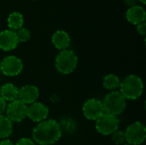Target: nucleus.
Listing matches in <instances>:
<instances>
[{"instance_id":"obj_1","label":"nucleus","mask_w":146,"mask_h":145,"mask_svg":"<svg viewBox=\"0 0 146 145\" xmlns=\"http://www.w3.org/2000/svg\"><path fill=\"white\" fill-rule=\"evenodd\" d=\"M33 139L39 145H51L56 143L62 136L59 123L54 120H45L39 122L33 130Z\"/></svg>"},{"instance_id":"obj_2","label":"nucleus","mask_w":146,"mask_h":145,"mask_svg":"<svg viewBox=\"0 0 146 145\" xmlns=\"http://www.w3.org/2000/svg\"><path fill=\"white\" fill-rule=\"evenodd\" d=\"M120 89V92L126 100H135L141 97L144 91V83L141 78L135 74H131L121 81Z\"/></svg>"},{"instance_id":"obj_3","label":"nucleus","mask_w":146,"mask_h":145,"mask_svg":"<svg viewBox=\"0 0 146 145\" xmlns=\"http://www.w3.org/2000/svg\"><path fill=\"white\" fill-rule=\"evenodd\" d=\"M103 105L104 113L117 116L125 110L127 101L120 91H113L106 95L103 101Z\"/></svg>"},{"instance_id":"obj_4","label":"nucleus","mask_w":146,"mask_h":145,"mask_svg":"<svg viewBox=\"0 0 146 145\" xmlns=\"http://www.w3.org/2000/svg\"><path fill=\"white\" fill-rule=\"evenodd\" d=\"M77 64L78 57L75 53L70 50H61L55 60L56 69L62 74H68L74 72Z\"/></svg>"},{"instance_id":"obj_5","label":"nucleus","mask_w":146,"mask_h":145,"mask_svg":"<svg viewBox=\"0 0 146 145\" xmlns=\"http://www.w3.org/2000/svg\"><path fill=\"white\" fill-rule=\"evenodd\" d=\"M125 132L127 144L139 145L143 144L146 138V128L144 124L139 121L130 124Z\"/></svg>"},{"instance_id":"obj_6","label":"nucleus","mask_w":146,"mask_h":145,"mask_svg":"<svg viewBox=\"0 0 146 145\" xmlns=\"http://www.w3.org/2000/svg\"><path fill=\"white\" fill-rule=\"evenodd\" d=\"M120 121L112 115L104 113L96 121V129L103 135H111L114 132L118 130Z\"/></svg>"},{"instance_id":"obj_7","label":"nucleus","mask_w":146,"mask_h":145,"mask_svg":"<svg viewBox=\"0 0 146 145\" xmlns=\"http://www.w3.org/2000/svg\"><path fill=\"white\" fill-rule=\"evenodd\" d=\"M6 115L7 118L11 122H21L27 117V105L16 99L10 102L6 106Z\"/></svg>"},{"instance_id":"obj_8","label":"nucleus","mask_w":146,"mask_h":145,"mask_svg":"<svg viewBox=\"0 0 146 145\" xmlns=\"http://www.w3.org/2000/svg\"><path fill=\"white\" fill-rule=\"evenodd\" d=\"M0 69L5 76H16L21 73L23 69L21 60L15 56L4 57L0 62Z\"/></svg>"},{"instance_id":"obj_9","label":"nucleus","mask_w":146,"mask_h":145,"mask_svg":"<svg viewBox=\"0 0 146 145\" xmlns=\"http://www.w3.org/2000/svg\"><path fill=\"white\" fill-rule=\"evenodd\" d=\"M82 111L84 116L86 119L91 121H97L101 115L104 114L103 102L96 98L89 99L84 103Z\"/></svg>"},{"instance_id":"obj_10","label":"nucleus","mask_w":146,"mask_h":145,"mask_svg":"<svg viewBox=\"0 0 146 145\" xmlns=\"http://www.w3.org/2000/svg\"><path fill=\"white\" fill-rule=\"evenodd\" d=\"M49 115V109L42 103L35 102L27 106V117L34 122H41L47 119Z\"/></svg>"},{"instance_id":"obj_11","label":"nucleus","mask_w":146,"mask_h":145,"mask_svg":"<svg viewBox=\"0 0 146 145\" xmlns=\"http://www.w3.org/2000/svg\"><path fill=\"white\" fill-rule=\"evenodd\" d=\"M19 41L15 31L3 30L0 32V49L4 51L15 50L18 46Z\"/></svg>"},{"instance_id":"obj_12","label":"nucleus","mask_w":146,"mask_h":145,"mask_svg":"<svg viewBox=\"0 0 146 145\" xmlns=\"http://www.w3.org/2000/svg\"><path fill=\"white\" fill-rule=\"evenodd\" d=\"M39 97V91L34 85H27L19 89L18 99L25 104H32L37 102Z\"/></svg>"},{"instance_id":"obj_13","label":"nucleus","mask_w":146,"mask_h":145,"mask_svg":"<svg viewBox=\"0 0 146 145\" xmlns=\"http://www.w3.org/2000/svg\"><path fill=\"white\" fill-rule=\"evenodd\" d=\"M126 17L133 25H139L145 21V10L142 6L135 5L127 9Z\"/></svg>"},{"instance_id":"obj_14","label":"nucleus","mask_w":146,"mask_h":145,"mask_svg":"<svg viewBox=\"0 0 146 145\" xmlns=\"http://www.w3.org/2000/svg\"><path fill=\"white\" fill-rule=\"evenodd\" d=\"M53 45L60 50H68L70 45V37L68 33L63 30L56 31L51 38Z\"/></svg>"},{"instance_id":"obj_15","label":"nucleus","mask_w":146,"mask_h":145,"mask_svg":"<svg viewBox=\"0 0 146 145\" xmlns=\"http://www.w3.org/2000/svg\"><path fill=\"white\" fill-rule=\"evenodd\" d=\"M19 89L11 83H7L1 87L0 96L5 102H12L18 99Z\"/></svg>"},{"instance_id":"obj_16","label":"nucleus","mask_w":146,"mask_h":145,"mask_svg":"<svg viewBox=\"0 0 146 145\" xmlns=\"http://www.w3.org/2000/svg\"><path fill=\"white\" fill-rule=\"evenodd\" d=\"M8 22V26L10 28L9 30L12 31H17L20 28L23 27V24H24V19H23V15L19 13V12H13L11 13L7 20Z\"/></svg>"},{"instance_id":"obj_17","label":"nucleus","mask_w":146,"mask_h":145,"mask_svg":"<svg viewBox=\"0 0 146 145\" xmlns=\"http://www.w3.org/2000/svg\"><path fill=\"white\" fill-rule=\"evenodd\" d=\"M13 132L12 122L3 115H0V138L6 139Z\"/></svg>"},{"instance_id":"obj_18","label":"nucleus","mask_w":146,"mask_h":145,"mask_svg":"<svg viewBox=\"0 0 146 145\" xmlns=\"http://www.w3.org/2000/svg\"><path fill=\"white\" fill-rule=\"evenodd\" d=\"M121 80L118 76L115 74H108L106 75L104 79H103V85L105 89L110 90V91H114L116 90L117 88L120 87Z\"/></svg>"},{"instance_id":"obj_19","label":"nucleus","mask_w":146,"mask_h":145,"mask_svg":"<svg viewBox=\"0 0 146 145\" xmlns=\"http://www.w3.org/2000/svg\"><path fill=\"white\" fill-rule=\"evenodd\" d=\"M111 141L115 145L124 144L126 143V136L125 132L122 131L116 130L111 134Z\"/></svg>"},{"instance_id":"obj_20","label":"nucleus","mask_w":146,"mask_h":145,"mask_svg":"<svg viewBox=\"0 0 146 145\" xmlns=\"http://www.w3.org/2000/svg\"><path fill=\"white\" fill-rule=\"evenodd\" d=\"M15 33L19 42H27L31 38V32L26 27L20 28L19 30L15 31Z\"/></svg>"},{"instance_id":"obj_21","label":"nucleus","mask_w":146,"mask_h":145,"mask_svg":"<svg viewBox=\"0 0 146 145\" xmlns=\"http://www.w3.org/2000/svg\"><path fill=\"white\" fill-rule=\"evenodd\" d=\"M15 145H36L33 140L28 138H22L17 141V143Z\"/></svg>"},{"instance_id":"obj_22","label":"nucleus","mask_w":146,"mask_h":145,"mask_svg":"<svg viewBox=\"0 0 146 145\" xmlns=\"http://www.w3.org/2000/svg\"><path fill=\"white\" fill-rule=\"evenodd\" d=\"M137 31L138 33L141 36H145L146 34V23L142 22L139 25H137Z\"/></svg>"},{"instance_id":"obj_23","label":"nucleus","mask_w":146,"mask_h":145,"mask_svg":"<svg viewBox=\"0 0 146 145\" xmlns=\"http://www.w3.org/2000/svg\"><path fill=\"white\" fill-rule=\"evenodd\" d=\"M6 102L3 99V97L0 96V115H3V113L6 109Z\"/></svg>"},{"instance_id":"obj_24","label":"nucleus","mask_w":146,"mask_h":145,"mask_svg":"<svg viewBox=\"0 0 146 145\" xmlns=\"http://www.w3.org/2000/svg\"><path fill=\"white\" fill-rule=\"evenodd\" d=\"M123 1H124L125 4L127 5V6H129L130 8L137 5V3L139 2L138 0H123Z\"/></svg>"},{"instance_id":"obj_25","label":"nucleus","mask_w":146,"mask_h":145,"mask_svg":"<svg viewBox=\"0 0 146 145\" xmlns=\"http://www.w3.org/2000/svg\"><path fill=\"white\" fill-rule=\"evenodd\" d=\"M0 145H15L9 139H3V141L0 142Z\"/></svg>"},{"instance_id":"obj_26","label":"nucleus","mask_w":146,"mask_h":145,"mask_svg":"<svg viewBox=\"0 0 146 145\" xmlns=\"http://www.w3.org/2000/svg\"><path fill=\"white\" fill-rule=\"evenodd\" d=\"M138 1H139L142 4H145L146 3V0H138Z\"/></svg>"},{"instance_id":"obj_27","label":"nucleus","mask_w":146,"mask_h":145,"mask_svg":"<svg viewBox=\"0 0 146 145\" xmlns=\"http://www.w3.org/2000/svg\"><path fill=\"white\" fill-rule=\"evenodd\" d=\"M124 145H133V144H124Z\"/></svg>"},{"instance_id":"obj_28","label":"nucleus","mask_w":146,"mask_h":145,"mask_svg":"<svg viewBox=\"0 0 146 145\" xmlns=\"http://www.w3.org/2000/svg\"><path fill=\"white\" fill-rule=\"evenodd\" d=\"M33 1H36V0H33Z\"/></svg>"}]
</instances>
